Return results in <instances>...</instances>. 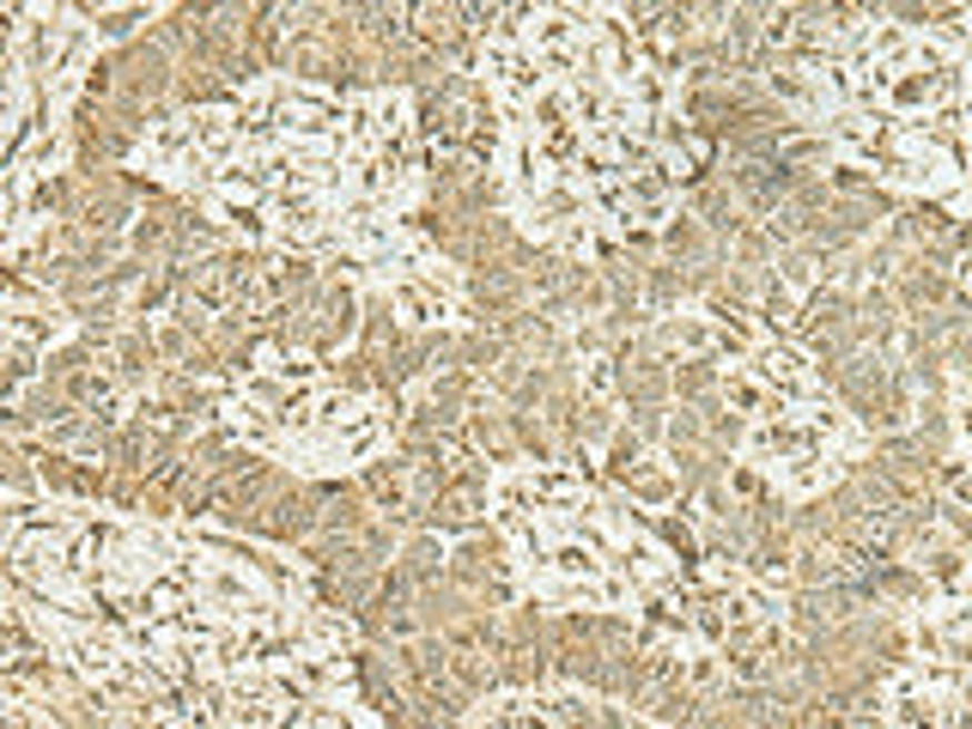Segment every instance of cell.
Masks as SVG:
<instances>
[{
    "label": "cell",
    "instance_id": "obj_9",
    "mask_svg": "<svg viewBox=\"0 0 972 729\" xmlns=\"http://www.w3.org/2000/svg\"><path fill=\"white\" fill-rule=\"evenodd\" d=\"M560 128H572V86H553L548 80V91L541 98H529V134H560Z\"/></svg>",
    "mask_w": 972,
    "mask_h": 729
},
{
    "label": "cell",
    "instance_id": "obj_21",
    "mask_svg": "<svg viewBox=\"0 0 972 729\" xmlns=\"http://www.w3.org/2000/svg\"><path fill=\"white\" fill-rule=\"evenodd\" d=\"M614 359H590V364H583V396H595V401H608V396H614Z\"/></svg>",
    "mask_w": 972,
    "mask_h": 729
},
{
    "label": "cell",
    "instance_id": "obj_22",
    "mask_svg": "<svg viewBox=\"0 0 972 729\" xmlns=\"http://www.w3.org/2000/svg\"><path fill=\"white\" fill-rule=\"evenodd\" d=\"M936 487L949 492V499L966 505V456H942V462H936Z\"/></svg>",
    "mask_w": 972,
    "mask_h": 729
},
{
    "label": "cell",
    "instance_id": "obj_17",
    "mask_svg": "<svg viewBox=\"0 0 972 729\" xmlns=\"http://www.w3.org/2000/svg\"><path fill=\"white\" fill-rule=\"evenodd\" d=\"M723 675L742 681V687H760V681H772V657L766 650H735V657L723 650Z\"/></svg>",
    "mask_w": 972,
    "mask_h": 729
},
{
    "label": "cell",
    "instance_id": "obj_20",
    "mask_svg": "<svg viewBox=\"0 0 972 729\" xmlns=\"http://www.w3.org/2000/svg\"><path fill=\"white\" fill-rule=\"evenodd\" d=\"M37 371H43V347H24V341H12V347H7V377H12V383H19V389H24V383H31Z\"/></svg>",
    "mask_w": 972,
    "mask_h": 729
},
{
    "label": "cell",
    "instance_id": "obj_13",
    "mask_svg": "<svg viewBox=\"0 0 972 729\" xmlns=\"http://www.w3.org/2000/svg\"><path fill=\"white\" fill-rule=\"evenodd\" d=\"M821 262H826L821 250H790L784 262H778V286H784V292H809V286L821 280Z\"/></svg>",
    "mask_w": 972,
    "mask_h": 729
},
{
    "label": "cell",
    "instance_id": "obj_16",
    "mask_svg": "<svg viewBox=\"0 0 972 729\" xmlns=\"http://www.w3.org/2000/svg\"><path fill=\"white\" fill-rule=\"evenodd\" d=\"M68 159V140L49 128V134H37L31 147H24V159H19V171H31V177H43V171H56V164Z\"/></svg>",
    "mask_w": 972,
    "mask_h": 729
},
{
    "label": "cell",
    "instance_id": "obj_11",
    "mask_svg": "<svg viewBox=\"0 0 972 729\" xmlns=\"http://www.w3.org/2000/svg\"><path fill=\"white\" fill-rule=\"evenodd\" d=\"M548 571H553V578H602L608 559L595 553V547H583L578 536H560V541H553V553H548Z\"/></svg>",
    "mask_w": 972,
    "mask_h": 729
},
{
    "label": "cell",
    "instance_id": "obj_27",
    "mask_svg": "<svg viewBox=\"0 0 972 729\" xmlns=\"http://www.w3.org/2000/svg\"><path fill=\"white\" fill-rule=\"evenodd\" d=\"M632 426H639V432H644V438H663V420H657V413H651V408H639V413H632Z\"/></svg>",
    "mask_w": 972,
    "mask_h": 729
},
{
    "label": "cell",
    "instance_id": "obj_2",
    "mask_svg": "<svg viewBox=\"0 0 972 729\" xmlns=\"http://www.w3.org/2000/svg\"><path fill=\"white\" fill-rule=\"evenodd\" d=\"M504 182L517 189V201H535L548 182H560L553 159L535 147V134H511V140H504Z\"/></svg>",
    "mask_w": 972,
    "mask_h": 729
},
{
    "label": "cell",
    "instance_id": "obj_6",
    "mask_svg": "<svg viewBox=\"0 0 972 729\" xmlns=\"http://www.w3.org/2000/svg\"><path fill=\"white\" fill-rule=\"evenodd\" d=\"M7 334L24 347H56L61 334H73V317H49V310H7Z\"/></svg>",
    "mask_w": 972,
    "mask_h": 729
},
{
    "label": "cell",
    "instance_id": "obj_8",
    "mask_svg": "<svg viewBox=\"0 0 972 729\" xmlns=\"http://www.w3.org/2000/svg\"><path fill=\"white\" fill-rule=\"evenodd\" d=\"M657 347H681V353H711V322L693 317V310H675V317L657 322Z\"/></svg>",
    "mask_w": 972,
    "mask_h": 729
},
{
    "label": "cell",
    "instance_id": "obj_1",
    "mask_svg": "<svg viewBox=\"0 0 972 729\" xmlns=\"http://www.w3.org/2000/svg\"><path fill=\"white\" fill-rule=\"evenodd\" d=\"M255 596H268L262 590V571L238 566V559H219V566L201 571V602H213L226 620H243V608H250Z\"/></svg>",
    "mask_w": 972,
    "mask_h": 729
},
{
    "label": "cell",
    "instance_id": "obj_7",
    "mask_svg": "<svg viewBox=\"0 0 972 729\" xmlns=\"http://www.w3.org/2000/svg\"><path fill=\"white\" fill-rule=\"evenodd\" d=\"M845 317H851V298L833 292V286H814L809 304L796 310V334H826V329H839Z\"/></svg>",
    "mask_w": 972,
    "mask_h": 729
},
{
    "label": "cell",
    "instance_id": "obj_5",
    "mask_svg": "<svg viewBox=\"0 0 972 729\" xmlns=\"http://www.w3.org/2000/svg\"><path fill=\"white\" fill-rule=\"evenodd\" d=\"M583 37H590V31L572 19V7H541L535 24H529V49H535V56H553V49H578Z\"/></svg>",
    "mask_w": 972,
    "mask_h": 729
},
{
    "label": "cell",
    "instance_id": "obj_15",
    "mask_svg": "<svg viewBox=\"0 0 972 729\" xmlns=\"http://www.w3.org/2000/svg\"><path fill=\"white\" fill-rule=\"evenodd\" d=\"M152 19V7H122V12H110V7H98V43H122V37H134V24H147Z\"/></svg>",
    "mask_w": 972,
    "mask_h": 729
},
{
    "label": "cell",
    "instance_id": "obj_12",
    "mask_svg": "<svg viewBox=\"0 0 972 729\" xmlns=\"http://www.w3.org/2000/svg\"><path fill=\"white\" fill-rule=\"evenodd\" d=\"M535 711H541V723H595V718H602V706H595L590 693H572V687L535 699Z\"/></svg>",
    "mask_w": 972,
    "mask_h": 729
},
{
    "label": "cell",
    "instance_id": "obj_23",
    "mask_svg": "<svg viewBox=\"0 0 972 729\" xmlns=\"http://www.w3.org/2000/svg\"><path fill=\"white\" fill-rule=\"evenodd\" d=\"M602 438H614V408H608V401H595L590 420H583V445H602Z\"/></svg>",
    "mask_w": 972,
    "mask_h": 729
},
{
    "label": "cell",
    "instance_id": "obj_25",
    "mask_svg": "<svg viewBox=\"0 0 972 729\" xmlns=\"http://www.w3.org/2000/svg\"><path fill=\"white\" fill-rule=\"evenodd\" d=\"M663 238H669V243H675V250H699V243H705V238H699V231H693V226H687V219H681V226H669V231H663Z\"/></svg>",
    "mask_w": 972,
    "mask_h": 729
},
{
    "label": "cell",
    "instance_id": "obj_4",
    "mask_svg": "<svg viewBox=\"0 0 972 729\" xmlns=\"http://www.w3.org/2000/svg\"><path fill=\"white\" fill-rule=\"evenodd\" d=\"M833 475H839V456L826 450V445L796 450V456H784V462H778V480H784V492H790V499H809V492L833 487Z\"/></svg>",
    "mask_w": 972,
    "mask_h": 729
},
{
    "label": "cell",
    "instance_id": "obj_24",
    "mask_svg": "<svg viewBox=\"0 0 972 729\" xmlns=\"http://www.w3.org/2000/svg\"><path fill=\"white\" fill-rule=\"evenodd\" d=\"M408 559H413V571H432L438 559H444V541H432V536H420L408 547Z\"/></svg>",
    "mask_w": 972,
    "mask_h": 729
},
{
    "label": "cell",
    "instance_id": "obj_18",
    "mask_svg": "<svg viewBox=\"0 0 972 729\" xmlns=\"http://www.w3.org/2000/svg\"><path fill=\"white\" fill-rule=\"evenodd\" d=\"M693 638L705 650H723L730 645V615H723L718 602H699V615H693Z\"/></svg>",
    "mask_w": 972,
    "mask_h": 729
},
{
    "label": "cell",
    "instance_id": "obj_3",
    "mask_svg": "<svg viewBox=\"0 0 972 729\" xmlns=\"http://www.w3.org/2000/svg\"><path fill=\"white\" fill-rule=\"evenodd\" d=\"M183 122L194 134V152H207V164H238L243 152H250L243 134H238V122H231V110H194Z\"/></svg>",
    "mask_w": 972,
    "mask_h": 729
},
{
    "label": "cell",
    "instance_id": "obj_19",
    "mask_svg": "<svg viewBox=\"0 0 972 729\" xmlns=\"http://www.w3.org/2000/svg\"><path fill=\"white\" fill-rule=\"evenodd\" d=\"M280 396H287V383H280L274 371H243V401H255V408H280Z\"/></svg>",
    "mask_w": 972,
    "mask_h": 729
},
{
    "label": "cell",
    "instance_id": "obj_14",
    "mask_svg": "<svg viewBox=\"0 0 972 729\" xmlns=\"http://www.w3.org/2000/svg\"><path fill=\"white\" fill-rule=\"evenodd\" d=\"M723 401H730L742 420H760V413H766V389H760L748 371H730V377H723Z\"/></svg>",
    "mask_w": 972,
    "mask_h": 729
},
{
    "label": "cell",
    "instance_id": "obj_26",
    "mask_svg": "<svg viewBox=\"0 0 972 729\" xmlns=\"http://www.w3.org/2000/svg\"><path fill=\"white\" fill-rule=\"evenodd\" d=\"M128 238H134V250H152V243H159L164 231H159V226H152V219H147V226H134V231H128Z\"/></svg>",
    "mask_w": 972,
    "mask_h": 729
},
{
    "label": "cell",
    "instance_id": "obj_10",
    "mask_svg": "<svg viewBox=\"0 0 972 729\" xmlns=\"http://www.w3.org/2000/svg\"><path fill=\"white\" fill-rule=\"evenodd\" d=\"M341 140L359 152H378V91H359V98H347V122H341Z\"/></svg>",
    "mask_w": 972,
    "mask_h": 729
}]
</instances>
